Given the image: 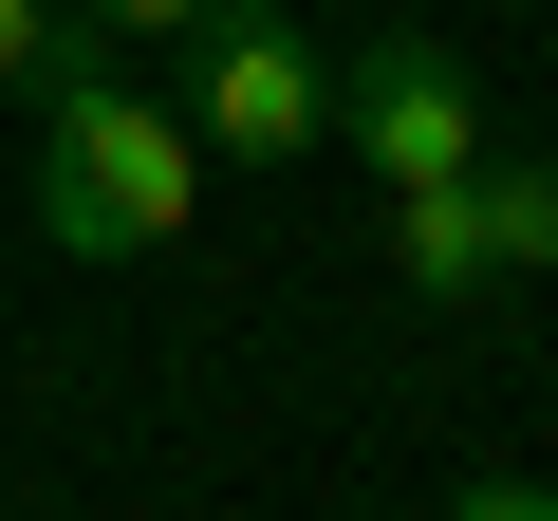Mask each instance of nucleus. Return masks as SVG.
Instances as JSON below:
<instances>
[{
	"label": "nucleus",
	"mask_w": 558,
	"mask_h": 521,
	"mask_svg": "<svg viewBox=\"0 0 558 521\" xmlns=\"http://www.w3.org/2000/svg\"><path fill=\"white\" fill-rule=\"evenodd\" d=\"M186 186H205V131L168 94H131L112 38L75 20L38 57V242L57 260H149V242H186Z\"/></svg>",
	"instance_id": "1"
},
{
	"label": "nucleus",
	"mask_w": 558,
	"mask_h": 521,
	"mask_svg": "<svg viewBox=\"0 0 558 521\" xmlns=\"http://www.w3.org/2000/svg\"><path fill=\"white\" fill-rule=\"evenodd\" d=\"M336 131H354V168H391V186L484 168V94H465V57H447L428 20H373V38L336 57Z\"/></svg>",
	"instance_id": "2"
},
{
	"label": "nucleus",
	"mask_w": 558,
	"mask_h": 521,
	"mask_svg": "<svg viewBox=\"0 0 558 521\" xmlns=\"http://www.w3.org/2000/svg\"><path fill=\"white\" fill-rule=\"evenodd\" d=\"M186 131H205L223 168H279V149H317V131H336V75H317V38H299V0H223V20H205Z\"/></svg>",
	"instance_id": "3"
},
{
	"label": "nucleus",
	"mask_w": 558,
	"mask_h": 521,
	"mask_svg": "<svg viewBox=\"0 0 558 521\" xmlns=\"http://www.w3.org/2000/svg\"><path fill=\"white\" fill-rule=\"evenodd\" d=\"M391 280L410 299H484L502 260H484V186L447 168V186H391Z\"/></svg>",
	"instance_id": "4"
},
{
	"label": "nucleus",
	"mask_w": 558,
	"mask_h": 521,
	"mask_svg": "<svg viewBox=\"0 0 558 521\" xmlns=\"http://www.w3.org/2000/svg\"><path fill=\"white\" fill-rule=\"evenodd\" d=\"M465 186H484V260H521V280H539V260H558V168H539V149H484Z\"/></svg>",
	"instance_id": "5"
},
{
	"label": "nucleus",
	"mask_w": 558,
	"mask_h": 521,
	"mask_svg": "<svg viewBox=\"0 0 558 521\" xmlns=\"http://www.w3.org/2000/svg\"><path fill=\"white\" fill-rule=\"evenodd\" d=\"M75 20H94V38H205L223 0H75Z\"/></svg>",
	"instance_id": "6"
},
{
	"label": "nucleus",
	"mask_w": 558,
	"mask_h": 521,
	"mask_svg": "<svg viewBox=\"0 0 558 521\" xmlns=\"http://www.w3.org/2000/svg\"><path fill=\"white\" fill-rule=\"evenodd\" d=\"M57 38H75V0H0V75H38Z\"/></svg>",
	"instance_id": "7"
},
{
	"label": "nucleus",
	"mask_w": 558,
	"mask_h": 521,
	"mask_svg": "<svg viewBox=\"0 0 558 521\" xmlns=\"http://www.w3.org/2000/svg\"><path fill=\"white\" fill-rule=\"evenodd\" d=\"M465 521H558V484H484V502H465Z\"/></svg>",
	"instance_id": "8"
}]
</instances>
